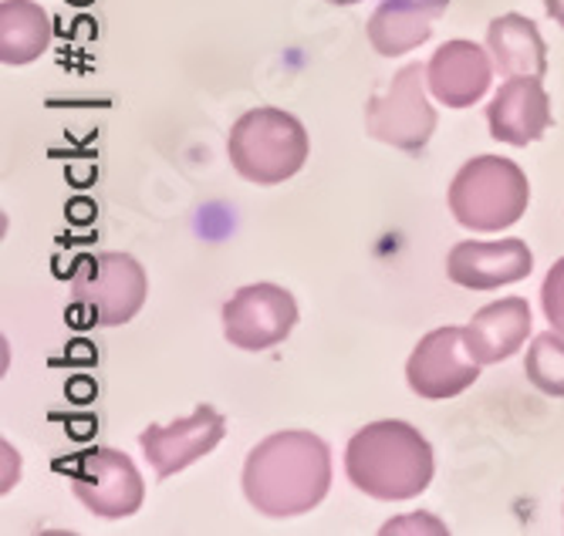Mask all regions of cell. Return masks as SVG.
Masks as SVG:
<instances>
[{
	"label": "cell",
	"instance_id": "obj_11",
	"mask_svg": "<svg viewBox=\"0 0 564 536\" xmlns=\"http://www.w3.org/2000/svg\"><path fill=\"white\" fill-rule=\"evenodd\" d=\"M534 256L531 247L518 237L500 240V243H480L464 240L449 250L446 274L453 284L470 287V291H497L503 284H518L531 274Z\"/></svg>",
	"mask_w": 564,
	"mask_h": 536
},
{
	"label": "cell",
	"instance_id": "obj_6",
	"mask_svg": "<svg viewBox=\"0 0 564 536\" xmlns=\"http://www.w3.org/2000/svg\"><path fill=\"white\" fill-rule=\"evenodd\" d=\"M426 88V72L420 65L399 68L389 88L372 95L366 105L369 135L402 152H420L436 132V112Z\"/></svg>",
	"mask_w": 564,
	"mask_h": 536
},
{
	"label": "cell",
	"instance_id": "obj_15",
	"mask_svg": "<svg viewBox=\"0 0 564 536\" xmlns=\"http://www.w3.org/2000/svg\"><path fill=\"white\" fill-rule=\"evenodd\" d=\"M449 0H382L369 18V41L379 55L399 58L413 47L426 44L433 34V21L443 18Z\"/></svg>",
	"mask_w": 564,
	"mask_h": 536
},
{
	"label": "cell",
	"instance_id": "obj_19",
	"mask_svg": "<svg viewBox=\"0 0 564 536\" xmlns=\"http://www.w3.org/2000/svg\"><path fill=\"white\" fill-rule=\"evenodd\" d=\"M541 304H544V317L554 331L564 335V256L551 266L544 287H541Z\"/></svg>",
	"mask_w": 564,
	"mask_h": 536
},
{
	"label": "cell",
	"instance_id": "obj_9",
	"mask_svg": "<svg viewBox=\"0 0 564 536\" xmlns=\"http://www.w3.org/2000/svg\"><path fill=\"white\" fill-rule=\"evenodd\" d=\"M297 325V304L278 284L240 287L224 304V335L240 351H268L281 344Z\"/></svg>",
	"mask_w": 564,
	"mask_h": 536
},
{
	"label": "cell",
	"instance_id": "obj_12",
	"mask_svg": "<svg viewBox=\"0 0 564 536\" xmlns=\"http://www.w3.org/2000/svg\"><path fill=\"white\" fill-rule=\"evenodd\" d=\"M494 55L474 41H446L426 65L430 91L446 109H470L494 81Z\"/></svg>",
	"mask_w": 564,
	"mask_h": 536
},
{
	"label": "cell",
	"instance_id": "obj_14",
	"mask_svg": "<svg viewBox=\"0 0 564 536\" xmlns=\"http://www.w3.org/2000/svg\"><path fill=\"white\" fill-rule=\"evenodd\" d=\"M531 335V307L524 297H503L474 314L464 328L467 348L480 364H500L510 354H518Z\"/></svg>",
	"mask_w": 564,
	"mask_h": 536
},
{
	"label": "cell",
	"instance_id": "obj_5",
	"mask_svg": "<svg viewBox=\"0 0 564 536\" xmlns=\"http://www.w3.org/2000/svg\"><path fill=\"white\" fill-rule=\"evenodd\" d=\"M149 294L142 263L129 253L78 256L72 266V300L95 328H119L132 320Z\"/></svg>",
	"mask_w": 564,
	"mask_h": 536
},
{
	"label": "cell",
	"instance_id": "obj_21",
	"mask_svg": "<svg viewBox=\"0 0 564 536\" xmlns=\"http://www.w3.org/2000/svg\"><path fill=\"white\" fill-rule=\"evenodd\" d=\"M544 11L551 21H557L564 28V0H544Z\"/></svg>",
	"mask_w": 564,
	"mask_h": 536
},
{
	"label": "cell",
	"instance_id": "obj_8",
	"mask_svg": "<svg viewBox=\"0 0 564 536\" xmlns=\"http://www.w3.org/2000/svg\"><path fill=\"white\" fill-rule=\"evenodd\" d=\"M480 361L467 348L464 328H436L409 354L405 382L423 398H453L480 379Z\"/></svg>",
	"mask_w": 564,
	"mask_h": 536
},
{
	"label": "cell",
	"instance_id": "obj_18",
	"mask_svg": "<svg viewBox=\"0 0 564 536\" xmlns=\"http://www.w3.org/2000/svg\"><path fill=\"white\" fill-rule=\"evenodd\" d=\"M524 374L538 392L564 398V335L561 331H547L531 341L528 358H524Z\"/></svg>",
	"mask_w": 564,
	"mask_h": 536
},
{
	"label": "cell",
	"instance_id": "obj_2",
	"mask_svg": "<svg viewBox=\"0 0 564 536\" xmlns=\"http://www.w3.org/2000/svg\"><path fill=\"white\" fill-rule=\"evenodd\" d=\"M433 449L416 425L386 418L358 428L345 449V472L372 500H413L433 479Z\"/></svg>",
	"mask_w": 564,
	"mask_h": 536
},
{
	"label": "cell",
	"instance_id": "obj_22",
	"mask_svg": "<svg viewBox=\"0 0 564 536\" xmlns=\"http://www.w3.org/2000/svg\"><path fill=\"white\" fill-rule=\"evenodd\" d=\"M328 4H338V8H351V4H362V0H328Z\"/></svg>",
	"mask_w": 564,
	"mask_h": 536
},
{
	"label": "cell",
	"instance_id": "obj_13",
	"mask_svg": "<svg viewBox=\"0 0 564 536\" xmlns=\"http://www.w3.org/2000/svg\"><path fill=\"white\" fill-rule=\"evenodd\" d=\"M490 135L507 145H531L551 125V98L541 78H507L487 105Z\"/></svg>",
	"mask_w": 564,
	"mask_h": 536
},
{
	"label": "cell",
	"instance_id": "obj_16",
	"mask_svg": "<svg viewBox=\"0 0 564 536\" xmlns=\"http://www.w3.org/2000/svg\"><path fill=\"white\" fill-rule=\"evenodd\" d=\"M487 51L494 65L507 78H544L547 72V47L538 34V24L524 14L494 18L487 28Z\"/></svg>",
	"mask_w": 564,
	"mask_h": 536
},
{
	"label": "cell",
	"instance_id": "obj_3",
	"mask_svg": "<svg viewBox=\"0 0 564 536\" xmlns=\"http://www.w3.org/2000/svg\"><path fill=\"white\" fill-rule=\"evenodd\" d=\"M531 203V183L518 163L500 155H477L449 183L453 220L467 230L497 233L518 223Z\"/></svg>",
	"mask_w": 564,
	"mask_h": 536
},
{
	"label": "cell",
	"instance_id": "obj_1",
	"mask_svg": "<svg viewBox=\"0 0 564 536\" xmlns=\"http://www.w3.org/2000/svg\"><path fill=\"white\" fill-rule=\"evenodd\" d=\"M332 486V452L312 433H274L243 462V496L261 516L288 519L315 510Z\"/></svg>",
	"mask_w": 564,
	"mask_h": 536
},
{
	"label": "cell",
	"instance_id": "obj_20",
	"mask_svg": "<svg viewBox=\"0 0 564 536\" xmlns=\"http://www.w3.org/2000/svg\"><path fill=\"white\" fill-rule=\"evenodd\" d=\"M402 529H430V533H446V526L433 523L430 513H409L405 519H395V523H386L382 533H402Z\"/></svg>",
	"mask_w": 564,
	"mask_h": 536
},
{
	"label": "cell",
	"instance_id": "obj_4",
	"mask_svg": "<svg viewBox=\"0 0 564 536\" xmlns=\"http://www.w3.org/2000/svg\"><path fill=\"white\" fill-rule=\"evenodd\" d=\"M307 149L312 145H307L304 125L281 109L243 112L227 139L234 169L258 186H278L297 176L307 163Z\"/></svg>",
	"mask_w": 564,
	"mask_h": 536
},
{
	"label": "cell",
	"instance_id": "obj_10",
	"mask_svg": "<svg viewBox=\"0 0 564 536\" xmlns=\"http://www.w3.org/2000/svg\"><path fill=\"white\" fill-rule=\"evenodd\" d=\"M227 436V418L214 405H199L193 415L176 418L173 425H149L139 436L145 459L152 462L160 479H170L193 466L196 459L210 456Z\"/></svg>",
	"mask_w": 564,
	"mask_h": 536
},
{
	"label": "cell",
	"instance_id": "obj_7",
	"mask_svg": "<svg viewBox=\"0 0 564 536\" xmlns=\"http://www.w3.org/2000/svg\"><path fill=\"white\" fill-rule=\"evenodd\" d=\"M68 479L78 500L101 519L135 516L145 500V482L135 462L116 449H88L72 459Z\"/></svg>",
	"mask_w": 564,
	"mask_h": 536
},
{
	"label": "cell",
	"instance_id": "obj_17",
	"mask_svg": "<svg viewBox=\"0 0 564 536\" xmlns=\"http://www.w3.org/2000/svg\"><path fill=\"white\" fill-rule=\"evenodd\" d=\"M51 18L41 4L31 0H4L0 4V62L4 65H31L51 44Z\"/></svg>",
	"mask_w": 564,
	"mask_h": 536
}]
</instances>
